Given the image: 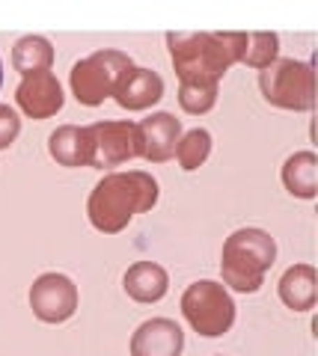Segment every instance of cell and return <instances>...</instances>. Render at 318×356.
I'll return each mask as SVG.
<instances>
[{
  "instance_id": "6da1fadb",
  "label": "cell",
  "mask_w": 318,
  "mask_h": 356,
  "mask_svg": "<svg viewBox=\"0 0 318 356\" xmlns=\"http://www.w3.org/2000/svg\"><path fill=\"white\" fill-rule=\"evenodd\" d=\"M167 48L179 83L217 86L244 57L247 33H167Z\"/></svg>"
},
{
  "instance_id": "7a4b0ae2",
  "label": "cell",
  "mask_w": 318,
  "mask_h": 356,
  "mask_svg": "<svg viewBox=\"0 0 318 356\" xmlns=\"http://www.w3.org/2000/svg\"><path fill=\"white\" fill-rule=\"evenodd\" d=\"M158 196V181L143 170L107 172L93 187L90 202H86V217L102 235H119L137 214H146L155 208Z\"/></svg>"
},
{
  "instance_id": "3957f363",
  "label": "cell",
  "mask_w": 318,
  "mask_h": 356,
  "mask_svg": "<svg viewBox=\"0 0 318 356\" xmlns=\"http://www.w3.org/2000/svg\"><path fill=\"white\" fill-rule=\"evenodd\" d=\"M277 261V241L265 229H238L226 238L221 252L223 285L238 294H256L265 285V273Z\"/></svg>"
},
{
  "instance_id": "277c9868",
  "label": "cell",
  "mask_w": 318,
  "mask_h": 356,
  "mask_svg": "<svg viewBox=\"0 0 318 356\" xmlns=\"http://www.w3.org/2000/svg\"><path fill=\"white\" fill-rule=\"evenodd\" d=\"M182 315L202 339H221L235 324V300L223 282L200 280L184 288Z\"/></svg>"
},
{
  "instance_id": "5b68a950",
  "label": "cell",
  "mask_w": 318,
  "mask_h": 356,
  "mask_svg": "<svg viewBox=\"0 0 318 356\" xmlns=\"http://www.w3.org/2000/svg\"><path fill=\"white\" fill-rule=\"evenodd\" d=\"M262 98L280 110H312L315 107V69L303 60H277L259 72Z\"/></svg>"
},
{
  "instance_id": "8992f818",
  "label": "cell",
  "mask_w": 318,
  "mask_h": 356,
  "mask_svg": "<svg viewBox=\"0 0 318 356\" xmlns=\"http://www.w3.org/2000/svg\"><path fill=\"white\" fill-rule=\"evenodd\" d=\"M131 65L134 63H131V57L125 51L104 48V51L90 54V57L74 63L72 72H69L72 95L78 98V104H84V107L104 104V98H113L119 77H122Z\"/></svg>"
},
{
  "instance_id": "52a82bcc",
  "label": "cell",
  "mask_w": 318,
  "mask_h": 356,
  "mask_svg": "<svg viewBox=\"0 0 318 356\" xmlns=\"http://www.w3.org/2000/svg\"><path fill=\"white\" fill-rule=\"evenodd\" d=\"M90 134H93L90 166H95V170H111V166L143 158V140H140L137 122H128V119L95 122V125H90Z\"/></svg>"
},
{
  "instance_id": "ba28073f",
  "label": "cell",
  "mask_w": 318,
  "mask_h": 356,
  "mask_svg": "<svg viewBox=\"0 0 318 356\" xmlns=\"http://www.w3.org/2000/svg\"><path fill=\"white\" fill-rule=\"evenodd\" d=\"M30 309L42 324H65L78 312V285L65 273H42L30 285Z\"/></svg>"
},
{
  "instance_id": "9c48e42d",
  "label": "cell",
  "mask_w": 318,
  "mask_h": 356,
  "mask_svg": "<svg viewBox=\"0 0 318 356\" xmlns=\"http://www.w3.org/2000/svg\"><path fill=\"white\" fill-rule=\"evenodd\" d=\"M63 86L54 72H39L27 74L15 89V104L21 107V113L30 119H51L63 110Z\"/></svg>"
},
{
  "instance_id": "30bf717a",
  "label": "cell",
  "mask_w": 318,
  "mask_h": 356,
  "mask_svg": "<svg viewBox=\"0 0 318 356\" xmlns=\"http://www.w3.org/2000/svg\"><path fill=\"white\" fill-rule=\"evenodd\" d=\"M184 332L170 318L143 321L131 336V356H182Z\"/></svg>"
},
{
  "instance_id": "8fae6325",
  "label": "cell",
  "mask_w": 318,
  "mask_h": 356,
  "mask_svg": "<svg viewBox=\"0 0 318 356\" xmlns=\"http://www.w3.org/2000/svg\"><path fill=\"white\" fill-rule=\"evenodd\" d=\"M161 98H164V77L152 69H140V65H131L113 89V102L122 110H131V113L149 110Z\"/></svg>"
},
{
  "instance_id": "7c38bea8",
  "label": "cell",
  "mask_w": 318,
  "mask_h": 356,
  "mask_svg": "<svg viewBox=\"0 0 318 356\" xmlns=\"http://www.w3.org/2000/svg\"><path fill=\"white\" fill-rule=\"evenodd\" d=\"M140 140H143V161L149 163H167L175 158V146L182 140V122L167 110L152 113L143 122H137Z\"/></svg>"
},
{
  "instance_id": "4fadbf2b",
  "label": "cell",
  "mask_w": 318,
  "mask_h": 356,
  "mask_svg": "<svg viewBox=\"0 0 318 356\" xmlns=\"http://www.w3.org/2000/svg\"><path fill=\"white\" fill-rule=\"evenodd\" d=\"M48 154L60 166H90L93 163V134L90 125H60L48 137Z\"/></svg>"
},
{
  "instance_id": "5bb4252c",
  "label": "cell",
  "mask_w": 318,
  "mask_h": 356,
  "mask_svg": "<svg viewBox=\"0 0 318 356\" xmlns=\"http://www.w3.org/2000/svg\"><path fill=\"white\" fill-rule=\"evenodd\" d=\"M122 288L134 303H158L170 291V276L155 261H137L125 270Z\"/></svg>"
},
{
  "instance_id": "9a60e30c",
  "label": "cell",
  "mask_w": 318,
  "mask_h": 356,
  "mask_svg": "<svg viewBox=\"0 0 318 356\" xmlns=\"http://www.w3.org/2000/svg\"><path fill=\"white\" fill-rule=\"evenodd\" d=\"M280 300L292 312H310L318 300V273L312 264H292L277 285Z\"/></svg>"
},
{
  "instance_id": "2e32d148",
  "label": "cell",
  "mask_w": 318,
  "mask_h": 356,
  "mask_svg": "<svg viewBox=\"0 0 318 356\" xmlns=\"http://www.w3.org/2000/svg\"><path fill=\"white\" fill-rule=\"evenodd\" d=\"M283 184L298 199H315L318 193V158L315 152H294L283 163Z\"/></svg>"
},
{
  "instance_id": "e0dca14e",
  "label": "cell",
  "mask_w": 318,
  "mask_h": 356,
  "mask_svg": "<svg viewBox=\"0 0 318 356\" xmlns=\"http://www.w3.org/2000/svg\"><path fill=\"white\" fill-rule=\"evenodd\" d=\"M13 65L15 72L21 74H39V72H51L54 65V48L45 36H36V33H30V36H21L13 48Z\"/></svg>"
},
{
  "instance_id": "ac0fdd59",
  "label": "cell",
  "mask_w": 318,
  "mask_h": 356,
  "mask_svg": "<svg viewBox=\"0 0 318 356\" xmlns=\"http://www.w3.org/2000/svg\"><path fill=\"white\" fill-rule=\"evenodd\" d=\"M212 154V134L205 128H193L188 134H182L179 146H175V158H179V166L184 172H193L208 161Z\"/></svg>"
},
{
  "instance_id": "d6986e66",
  "label": "cell",
  "mask_w": 318,
  "mask_h": 356,
  "mask_svg": "<svg viewBox=\"0 0 318 356\" xmlns=\"http://www.w3.org/2000/svg\"><path fill=\"white\" fill-rule=\"evenodd\" d=\"M280 60V36L277 33H247V48H244V57L241 63H247L250 69H268L271 63Z\"/></svg>"
},
{
  "instance_id": "ffe728a7",
  "label": "cell",
  "mask_w": 318,
  "mask_h": 356,
  "mask_svg": "<svg viewBox=\"0 0 318 356\" xmlns=\"http://www.w3.org/2000/svg\"><path fill=\"white\" fill-rule=\"evenodd\" d=\"M179 104L184 113L202 116L217 104V86H200V83H179Z\"/></svg>"
},
{
  "instance_id": "44dd1931",
  "label": "cell",
  "mask_w": 318,
  "mask_h": 356,
  "mask_svg": "<svg viewBox=\"0 0 318 356\" xmlns=\"http://www.w3.org/2000/svg\"><path fill=\"white\" fill-rule=\"evenodd\" d=\"M21 134V119L9 104H0V152L9 149Z\"/></svg>"
},
{
  "instance_id": "7402d4cb",
  "label": "cell",
  "mask_w": 318,
  "mask_h": 356,
  "mask_svg": "<svg viewBox=\"0 0 318 356\" xmlns=\"http://www.w3.org/2000/svg\"><path fill=\"white\" fill-rule=\"evenodd\" d=\"M0 86H3V60H0Z\"/></svg>"
},
{
  "instance_id": "603a6c76",
  "label": "cell",
  "mask_w": 318,
  "mask_h": 356,
  "mask_svg": "<svg viewBox=\"0 0 318 356\" xmlns=\"http://www.w3.org/2000/svg\"><path fill=\"white\" fill-rule=\"evenodd\" d=\"M217 356H223V353H217Z\"/></svg>"
}]
</instances>
